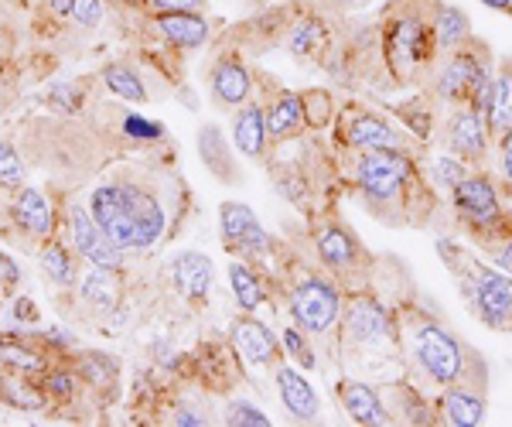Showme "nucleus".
I'll return each instance as SVG.
<instances>
[{
    "label": "nucleus",
    "instance_id": "obj_43",
    "mask_svg": "<svg viewBox=\"0 0 512 427\" xmlns=\"http://www.w3.org/2000/svg\"><path fill=\"white\" fill-rule=\"evenodd\" d=\"M123 134L134 137V141H158L164 130H161V123H151L140 117V113H130V117L123 120Z\"/></svg>",
    "mask_w": 512,
    "mask_h": 427
},
{
    "label": "nucleus",
    "instance_id": "obj_30",
    "mask_svg": "<svg viewBox=\"0 0 512 427\" xmlns=\"http://www.w3.org/2000/svg\"><path fill=\"white\" fill-rule=\"evenodd\" d=\"M0 400L14 410H41L48 404L45 390L31 387V383L24 380V373H14V369L0 376Z\"/></svg>",
    "mask_w": 512,
    "mask_h": 427
},
{
    "label": "nucleus",
    "instance_id": "obj_38",
    "mask_svg": "<svg viewBox=\"0 0 512 427\" xmlns=\"http://www.w3.org/2000/svg\"><path fill=\"white\" fill-rule=\"evenodd\" d=\"M24 185V161L18 158V151H14L7 141H0V188H21Z\"/></svg>",
    "mask_w": 512,
    "mask_h": 427
},
{
    "label": "nucleus",
    "instance_id": "obj_49",
    "mask_svg": "<svg viewBox=\"0 0 512 427\" xmlns=\"http://www.w3.org/2000/svg\"><path fill=\"white\" fill-rule=\"evenodd\" d=\"M175 424H192V427H198V424H205V421L195 414V410H178V414H175Z\"/></svg>",
    "mask_w": 512,
    "mask_h": 427
},
{
    "label": "nucleus",
    "instance_id": "obj_27",
    "mask_svg": "<svg viewBox=\"0 0 512 427\" xmlns=\"http://www.w3.org/2000/svg\"><path fill=\"white\" fill-rule=\"evenodd\" d=\"M79 294H82V301H89L93 308L113 311V308H117V301H120L117 270L89 264V270L82 274V281H79Z\"/></svg>",
    "mask_w": 512,
    "mask_h": 427
},
{
    "label": "nucleus",
    "instance_id": "obj_34",
    "mask_svg": "<svg viewBox=\"0 0 512 427\" xmlns=\"http://www.w3.org/2000/svg\"><path fill=\"white\" fill-rule=\"evenodd\" d=\"M41 267L48 270V277H52L55 284H62V287L76 284V264H72V253L59 243H48L45 250H41Z\"/></svg>",
    "mask_w": 512,
    "mask_h": 427
},
{
    "label": "nucleus",
    "instance_id": "obj_16",
    "mask_svg": "<svg viewBox=\"0 0 512 427\" xmlns=\"http://www.w3.org/2000/svg\"><path fill=\"white\" fill-rule=\"evenodd\" d=\"M338 400H342L345 414H349L352 421L362 424V427H383V424L393 421L390 407L383 404V397H379L369 383L342 380V383H338Z\"/></svg>",
    "mask_w": 512,
    "mask_h": 427
},
{
    "label": "nucleus",
    "instance_id": "obj_7",
    "mask_svg": "<svg viewBox=\"0 0 512 427\" xmlns=\"http://www.w3.org/2000/svg\"><path fill=\"white\" fill-rule=\"evenodd\" d=\"M454 253H458V264L451 257L444 260L458 274L468 305L475 308V315L489 328H506L512 322V274L478 264L475 257H461L465 250H454Z\"/></svg>",
    "mask_w": 512,
    "mask_h": 427
},
{
    "label": "nucleus",
    "instance_id": "obj_47",
    "mask_svg": "<svg viewBox=\"0 0 512 427\" xmlns=\"http://www.w3.org/2000/svg\"><path fill=\"white\" fill-rule=\"evenodd\" d=\"M11 315L18 318V322H38V311H35V305H31L28 298H18V301H14Z\"/></svg>",
    "mask_w": 512,
    "mask_h": 427
},
{
    "label": "nucleus",
    "instance_id": "obj_45",
    "mask_svg": "<svg viewBox=\"0 0 512 427\" xmlns=\"http://www.w3.org/2000/svg\"><path fill=\"white\" fill-rule=\"evenodd\" d=\"M52 103L59 106L62 113H76L79 103H82V93L76 86H65V82H59V86H52Z\"/></svg>",
    "mask_w": 512,
    "mask_h": 427
},
{
    "label": "nucleus",
    "instance_id": "obj_39",
    "mask_svg": "<svg viewBox=\"0 0 512 427\" xmlns=\"http://www.w3.org/2000/svg\"><path fill=\"white\" fill-rule=\"evenodd\" d=\"M222 421L229 427H270V417L263 410H256L253 404H243V400H233L222 414Z\"/></svg>",
    "mask_w": 512,
    "mask_h": 427
},
{
    "label": "nucleus",
    "instance_id": "obj_17",
    "mask_svg": "<svg viewBox=\"0 0 512 427\" xmlns=\"http://www.w3.org/2000/svg\"><path fill=\"white\" fill-rule=\"evenodd\" d=\"M212 96L219 106H243L253 96V76L239 55H222L212 69Z\"/></svg>",
    "mask_w": 512,
    "mask_h": 427
},
{
    "label": "nucleus",
    "instance_id": "obj_14",
    "mask_svg": "<svg viewBox=\"0 0 512 427\" xmlns=\"http://www.w3.org/2000/svg\"><path fill=\"white\" fill-rule=\"evenodd\" d=\"M69 240L86 264L110 267V270L123 267V250L103 233V229H99V223L86 205H72L69 209Z\"/></svg>",
    "mask_w": 512,
    "mask_h": 427
},
{
    "label": "nucleus",
    "instance_id": "obj_32",
    "mask_svg": "<svg viewBox=\"0 0 512 427\" xmlns=\"http://www.w3.org/2000/svg\"><path fill=\"white\" fill-rule=\"evenodd\" d=\"M0 366L14 369V373H45L48 369V359L35 352L31 346H24L21 339H11V335H4L0 339Z\"/></svg>",
    "mask_w": 512,
    "mask_h": 427
},
{
    "label": "nucleus",
    "instance_id": "obj_48",
    "mask_svg": "<svg viewBox=\"0 0 512 427\" xmlns=\"http://www.w3.org/2000/svg\"><path fill=\"white\" fill-rule=\"evenodd\" d=\"M495 267L506 270V274H512V236L499 246V250H495Z\"/></svg>",
    "mask_w": 512,
    "mask_h": 427
},
{
    "label": "nucleus",
    "instance_id": "obj_13",
    "mask_svg": "<svg viewBox=\"0 0 512 427\" xmlns=\"http://www.w3.org/2000/svg\"><path fill=\"white\" fill-rule=\"evenodd\" d=\"M219 229H222V243L229 250L243 253L246 260L267 257L270 250V236L260 226L256 212L243 202H222L219 205Z\"/></svg>",
    "mask_w": 512,
    "mask_h": 427
},
{
    "label": "nucleus",
    "instance_id": "obj_15",
    "mask_svg": "<svg viewBox=\"0 0 512 427\" xmlns=\"http://www.w3.org/2000/svg\"><path fill=\"white\" fill-rule=\"evenodd\" d=\"M233 346L250 366H277L280 363V342L263 322L253 315L233 322Z\"/></svg>",
    "mask_w": 512,
    "mask_h": 427
},
{
    "label": "nucleus",
    "instance_id": "obj_4",
    "mask_svg": "<svg viewBox=\"0 0 512 427\" xmlns=\"http://www.w3.org/2000/svg\"><path fill=\"white\" fill-rule=\"evenodd\" d=\"M431 14L434 11H424V7H410V0H396L390 18H386L383 52L386 65L400 82L417 79L427 65H434L437 38Z\"/></svg>",
    "mask_w": 512,
    "mask_h": 427
},
{
    "label": "nucleus",
    "instance_id": "obj_31",
    "mask_svg": "<svg viewBox=\"0 0 512 427\" xmlns=\"http://www.w3.org/2000/svg\"><path fill=\"white\" fill-rule=\"evenodd\" d=\"M229 284H233V294L246 315H253V311L267 301V287H263V281L253 274L250 264H243V260L229 264Z\"/></svg>",
    "mask_w": 512,
    "mask_h": 427
},
{
    "label": "nucleus",
    "instance_id": "obj_36",
    "mask_svg": "<svg viewBox=\"0 0 512 427\" xmlns=\"http://www.w3.org/2000/svg\"><path fill=\"white\" fill-rule=\"evenodd\" d=\"M321 41H325V24H321L318 18H304V21L294 24L287 48H291L294 55H311L321 45Z\"/></svg>",
    "mask_w": 512,
    "mask_h": 427
},
{
    "label": "nucleus",
    "instance_id": "obj_24",
    "mask_svg": "<svg viewBox=\"0 0 512 427\" xmlns=\"http://www.w3.org/2000/svg\"><path fill=\"white\" fill-rule=\"evenodd\" d=\"M304 127H308V117H304L301 93H280L277 100L267 106V134L274 137V141L297 137Z\"/></svg>",
    "mask_w": 512,
    "mask_h": 427
},
{
    "label": "nucleus",
    "instance_id": "obj_6",
    "mask_svg": "<svg viewBox=\"0 0 512 427\" xmlns=\"http://www.w3.org/2000/svg\"><path fill=\"white\" fill-rule=\"evenodd\" d=\"M451 205H454L458 223L465 226V233L475 236L478 243L499 250L512 236V226H509L506 209H502L495 178L485 175V171H475V175L461 178V182L451 188Z\"/></svg>",
    "mask_w": 512,
    "mask_h": 427
},
{
    "label": "nucleus",
    "instance_id": "obj_46",
    "mask_svg": "<svg viewBox=\"0 0 512 427\" xmlns=\"http://www.w3.org/2000/svg\"><path fill=\"white\" fill-rule=\"evenodd\" d=\"M495 144H499V171H502V182H506V188L512 192V130H509V134H502Z\"/></svg>",
    "mask_w": 512,
    "mask_h": 427
},
{
    "label": "nucleus",
    "instance_id": "obj_23",
    "mask_svg": "<svg viewBox=\"0 0 512 427\" xmlns=\"http://www.w3.org/2000/svg\"><path fill=\"white\" fill-rule=\"evenodd\" d=\"M14 219H18V226L24 233L38 236V240H45V236L55 229L52 202H48L38 188H21L18 199H14Z\"/></svg>",
    "mask_w": 512,
    "mask_h": 427
},
{
    "label": "nucleus",
    "instance_id": "obj_25",
    "mask_svg": "<svg viewBox=\"0 0 512 427\" xmlns=\"http://www.w3.org/2000/svg\"><path fill=\"white\" fill-rule=\"evenodd\" d=\"M431 24H434V38H437V52H454V48L472 38V21H468V14L461 11V7L437 4L431 14Z\"/></svg>",
    "mask_w": 512,
    "mask_h": 427
},
{
    "label": "nucleus",
    "instance_id": "obj_11",
    "mask_svg": "<svg viewBox=\"0 0 512 427\" xmlns=\"http://www.w3.org/2000/svg\"><path fill=\"white\" fill-rule=\"evenodd\" d=\"M338 141H342L349 151H400L403 137L400 130L390 127L383 117L369 110H345L338 117Z\"/></svg>",
    "mask_w": 512,
    "mask_h": 427
},
{
    "label": "nucleus",
    "instance_id": "obj_44",
    "mask_svg": "<svg viewBox=\"0 0 512 427\" xmlns=\"http://www.w3.org/2000/svg\"><path fill=\"white\" fill-rule=\"evenodd\" d=\"M154 14H181V11H198L202 14L205 0H144Z\"/></svg>",
    "mask_w": 512,
    "mask_h": 427
},
{
    "label": "nucleus",
    "instance_id": "obj_22",
    "mask_svg": "<svg viewBox=\"0 0 512 427\" xmlns=\"http://www.w3.org/2000/svg\"><path fill=\"white\" fill-rule=\"evenodd\" d=\"M154 28L158 35L175 48H198L209 41V21L198 11H181V14H154Z\"/></svg>",
    "mask_w": 512,
    "mask_h": 427
},
{
    "label": "nucleus",
    "instance_id": "obj_41",
    "mask_svg": "<svg viewBox=\"0 0 512 427\" xmlns=\"http://www.w3.org/2000/svg\"><path fill=\"white\" fill-rule=\"evenodd\" d=\"M465 175H468V164H465V161H458L454 154H451V158L434 161V178H437V185H444L448 192H451V188L458 185Z\"/></svg>",
    "mask_w": 512,
    "mask_h": 427
},
{
    "label": "nucleus",
    "instance_id": "obj_50",
    "mask_svg": "<svg viewBox=\"0 0 512 427\" xmlns=\"http://www.w3.org/2000/svg\"><path fill=\"white\" fill-rule=\"evenodd\" d=\"M485 7H492V11L499 14H512V0H482Z\"/></svg>",
    "mask_w": 512,
    "mask_h": 427
},
{
    "label": "nucleus",
    "instance_id": "obj_21",
    "mask_svg": "<svg viewBox=\"0 0 512 427\" xmlns=\"http://www.w3.org/2000/svg\"><path fill=\"white\" fill-rule=\"evenodd\" d=\"M267 113H263L260 103H243L236 106L233 117V147L246 158L260 161L263 151H267Z\"/></svg>",
    "mask_w": 512,
    "mask_h": 427
},
{
    "label": "nucleus",
    "instance_id": "obj_42",
    "mask_svg": "<svg viewBox=\"0 0 512 427\" xmlns=\"http://www.w3.org/2000/svg\"><path fill=\"white\" fill-rule=\"evenodd\" d=\"M280 342H284V349L291 352V356H294L304 369L315 366V352H311V346L304 342V328H287L284 339H280Z\"/></svg>",
    "mask_w": 512,
    "mask_h": 427
},
{
    "label": "nucleus",
    "instance_id": "obj_20",
    "mask_svg": "<svg viewBox=\"0 0 512 427\" xmlns=\"http://www.w3.org/2000/svg\"><path fill=\"white\" fill-rule=\"evenodd\" d=\"M171 281H175L178 294L188 301H205L216 281V267L205 253H181L171 264Z\"/></svg>",
    "mask_w": 512,
    "mask_h": 427
},
{
    "label": "nucleus",
    "instance_id": "obj_35",
    "mask_svg": "<svg viewBox=\"0 0 512 427\" xmlns=\"http://www.w3.org/2000/svg\"><path fill=\"white\" fill-rule=\"evenodd\" d=\"M55 14L82 24V28H96L103 21V0H48Z\"/></svg>",
    "mask_w": 512,
    "mask_h": 427
},
{
    "label": "nucleus",
    "instance_id": "obj_29",
    "mask_svg": "<svg viewBox=\"0 0 512 427\" xmlns=\"http://www.w3.org/2000/svg\"><path fill=\"white\" fill-rule=\"evenodd\" d=\"M198 154H202V161L216 171L222 182H236V175H229V171H233V158H229V144L219 127L205 123V127L198 130Z\"/></svg>",
    "mask_w": 512,
    "mask_h": 427
},
{
    "label": "nucleus",
    "instance_id": "obj_18",
    "mask_svg": "<svg viewBox=\"0 0 512 427\" xmlns=\"http://www.w3.org/2000/svg\"><path fill=\"white\" fill-rule=\"evenodd\" d=\"M489 404H485L482 390L472 387H444L437 397V417L451 427H475L485 421Z\"/></svg>",
    "mask_w": 512,
    "mask_h": 427
},
{
    "label": "nucleus",
    "instance_id": "obj_26",
    "mask_svg": "<svg viewBox=\"0 0 512 427\" xmlns=\"http://www.w3.org/2000/svg\"><path fill=\"white\" fill-rule=\"evenodd\" d=\"M489 130L492 141L512 130V59H506L495 72L492 82V100H489Z\"/></svg>",
    "mask_w": 512,
    "mask_h": 427
},
{
    "label": "nucleus",
    "instance_id": "obj_12",
    "mask_svg": "<svg viewBox=\"0 0 512 427\" xmlns=\"http://www.w3.org/2000/svg\"><path fill=\"white\" fill-rule=\"evenodd\" d=\"M489 144H492V130L489 120L468 103H458L448 120V151L458 161L478 168L485 158H489Z\"/></svg>",
    "mask_w": 512,
    "mask_h": 427
},
{
    "label": "nucleus",
    "instance_id": "obj_9",
    "mask_svg": "<svg viewBox=\"0 0 512 427\" xmlns=\"http://www.w3.org/2000/svg\"><path fill=\"white\" fill-rule=\"evenodd\" d=\"M291 318L308 335H325L342 318V294L325 277H304L291 291Z\"/></svg>",
    "mask_w": 512,
    "mask_h": 427
},
{
    "label": "nucleus",
    "instance_id": "obj_1",
    "mask_svg": "<svg viewBox=\"0 0 512 427\" xmlns=\"http://www.w3.org/2000/svg\"><path fill=\"white\" fill-rule=\"evenodd\" d=\"M352 182L366 209L390 226L414 223L424 209H434V192L420 182L414 161L403 151H359L352 161Z\"/></svg>",
    "mask_w": 512,
    "mask_h": 427
},
{
    "label": "nucleus",
    "instance_id": "obj_28",
    "mask_svg": "<svg viewBox=\"0 0 512 427\" xmlns=\"http://www.w3.org/2000/svg\"><path fill=\"white\" fill-rule=\"evenodd\" d=\"M103 82H106V89H110L113 96H120V100L137 103V106L147 103V86H144L140 72L130 62H110L103 69Z\"/></svg>",
    "mask_w": 512,
    "mask_h": 427
},
{
    "label": "nucleus",
    "instance_id": "obj_8",
    "mask_svg": "<svg viewBox=\"0 0 512 427\" xmlns=\"http://www.w3.org/2000/svg\"><path fill=\"white\" fill-rule=\"evenodd\" d=\"M342 318H345V342L352 349L383 352L396 346V318L376 294L352 291L349 301H342Z\"/></svg>",
    "mask_w": 512,
    "mask_h": 427
},
{
    "label": "nucleus",
    "instance_id": "obj_2",
    "mask_svg": "<svg viewBox=\"0 0 512 427\" xmlns=\"http://www.w3.org/2000/svg\"><path fill=\"white\" fill-rule=\"evenodd\" d=\"M396 322H400L403 335H407V349L420 366V373L431 376L437 387L485 390L489 373H485L482 356L472 346H465L458 335H451L441 322H434L427 311L407 305Z\"/></svg>",
    "mask_w": 512,
    "mask_h": 427
},
{
    "label": "nucleus",
    "instance_id": "obj_3",
    "mask_svg": "<svg viewBox=\"0 0 512 427\" xmlns=\"http://www.w3.org/2000/svg\"><path fill=\"white\" fill-rule=\"evenodd\" d=\"M89 212L120 250H151L164 236L161 202L140 185H99L89 199Z\"/></svg>",
    "mask_w": 512,
    "mask_h": 427
},
{
    "label": "nucleus",
    "instance_id": "obj_37",
    "mask_svg": "<svg viewBox=\"0 0 512 427\" xmlns=\"http://www.w3.org/2000/svg\"><path fill=\"white\" fill-rule=\"evenodd\" d=\"M304 100V117H308V127H328V123L335 120V103L332 96L325 93V89H308V93H301Z\"/></svg>",
    "mask_w": 512,
    "mask_h": 427
},
{
    "label": "nucleus",
    "instance_id": "obj_5",
    "mask_svg": "<svg viewBox=\"0 0 512 427\" xmlns=\"http://www.w3.org/2000/svg\"><path fill=\"white\" fill-rule=\"evenodd\" d=\"M492 62H489V48L482 41L468 38L465 45H458L454 52H448V59L441 62L434 79V93L444 103H468L489 120V100H492Z\"/></svg>",
    "mask_w": 512,
    "mask_h": 427
},
{
    "label": "nucleus",
    "instance_id": "obj_40",
    "mask_svg": "<svg viewBox=\"0 0 512 427\" xmlns=\"http://www.w3.org/2000/svg\"><path fill=\"white\" fill-rule=\"evenodd\" d=\"M41 390H45L48 397L69 400L72 393H76V376H72L69 369H45V383H41Z\"/></svg>",
    "mask_w": 512,
    "mask_h": 427
},
{
    "label": "nucleus",
    "instance_id": "obj_10",
    "mask_svg": "<svg viewBox=\"0 0 512 427\" xmlns=\"http://www.w3.org/2000/svg\"><path fill=\"white\" fill-rule=\"evenodd\" d=\"M315 250L338 281H355L369 270V253L359 243V236L342 223H325L315 236Z\"/></svg>",
    "mask_w": 512,
    "mask_h": 427
},
{
    "label": "nucleus",
    "instance_id": "obj_33",
    "mask_svg": "<svg viewBox=\"0 0 512 427\" xmlns=\"http://www.w3.org/2000/svg\"><path fill=\"white\" fill-rule=\"evenodd\" d=\"M117 369H120L117 359L103 356V352H82V359H79V376L96 390L113 387V380H117Z\"/></svg>",
    "mask_w": 512,
    "mask_h": 427
},
{
    "label": "nucleus",
    "instance_id": "obj_19",
    "mask_svg": "<svg viewBox=\"0 0 512 427\" xmlns=\"http://www.w3.org/2000/svg\"><path fill=\"white\" fill-rule=\"evenodd\" d=\"M277 390H280V400H284L287 414L294 417V421H318L321 417V400L318 393L311 390V383L304 380L301 373H297L294 366H277Z\"/></svg>",
    "mask_w": 512,
    "mask_h": 427
}]
</instances>
